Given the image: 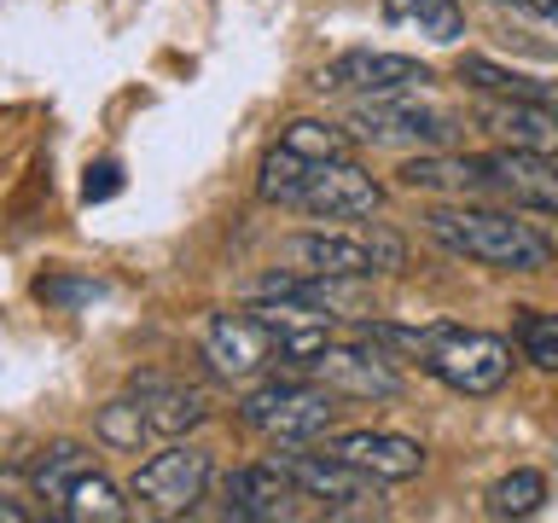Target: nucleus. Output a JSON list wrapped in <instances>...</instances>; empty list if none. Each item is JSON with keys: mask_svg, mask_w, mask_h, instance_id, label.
I'll return each instance as SVG.
<instances>
[{"mask_svg": "<svg viewBox=\"0 0 558 523\" xmlns=\"http://www.w3.org/2000/svg\"><path fill=\"white\" fill-rule=\"evenodd\" d=\"M425 233L442 251L483 262L495 273H541L553 268V239L541 227L518 221V209H483V204H442L425 216Z\"/></svg>", "mask_w": 558, "mask_h": 523, "instance_id": "nucleus-1", "label": "nucleus"}, {"mask_svg": "<svg viewBox=\"0 0 558 523\" xmlns=\"http://www.w3.org/2000/svg\"><path fill=\"white\" fill-rule=\"evenodd\" d=\"M413 361L453 396H495L512 378V343L477 326H418Z\"/></svg>", "mask_w": 558, "mask_h": 523, "instance_id": "nucleus-2", "label": "nucleus"}, {"mask_svg": "<svg viewBox=\"0 0 558 523\" xmlns=\"http://www.w3.org/2000/svg\"><path fill=\"white\" fill-rule=\"evenodd\" d=\"M244 425H251L256 436H268V442L279 448H308L320 442V436H331V425H338V390H326L320 378H274L262 384V390H251L239 401Z\"/></svg>", "mask_w": 558, "mask_h": 523, "instance_id": "nucleus-3", "label": "nucleus"}, {"mask_svg": "<svg viewBox=\"0 0 558 523\" xmlns=\"http://www.w3.org/2000/svg\"><path fill=\"white\" fill-rule=\"evenodd\" d=\"M355 139H373V146H401V151H442L453 134V117L442 105L418 99L413 94H373V99H355L349 105V122H343Z\"/></svg>", "mask_w": 558, "mask_h": 523, "instance_id": "nucleus-4", "label": "nucleus"}, {"mask_svg": "<svg viewBox=\"0 0 558 523\" xmlns=\"http://www.w3.org/2000/svg\"><path fill=\"white\" fill-rule=\"evenodd\" d=\"M209 477H216V460H209V448L186 442V436H174V442H163V453H151V460L134 471L129 500L140 506V512L181 518V512H192V506L209 495Z\"/></svg>", "mask_w": 558, "mask_h": 523, "instance_id": "nucleus-5", "label": "nucleus"}, {"mask_svg": "<svg viewBox=\"0 0 558 523\" xmlns=\"http://www.w3.org/2000/svg\"><path fill=\"white\" fill-rule=\"evenodd\" d=\"M274 460L291 471V483L303 488V500H314L326 518H378L384 512V483L355 471V465H343V460H331V453L286 448V453H274Z\"/></svg>", "mask_w": 558, "mask_h": 523, "instance_id": "nucleus-6", "label": "nucleus"}, {"mask_svg": "<svg viewBox=\"0 0 558 523\" xmlns=\"http://www.w3.org/2000/svg\"><path fill=\"white\" fill-rule=\"evenodd\" d=\"M430 64L408 59V52H384V47H349L338 59H326L314 70L320 94H343V99H373V94H425Z\"/></svg>", "mask_w": 558, "mask_h": 523, "instance_id": "nucleus-7", "label": "nucleus"}, {"mask_svg": "<svg viewBox=\"0 0 558 523\" xmlns=\"http://www.w3.org/2000/svg\"><path fill=\"white\" fill-rule=\"evenodd\" d=\"M483 198H500L506 209L558 216V157L518 151V146L483 151Z\"/></svg>", "mask_w": 558, "mask_h": 523, "instance_id": "nucleus-8", "label": "nucleus"}, {"mask_svg": "<svg viewBox=\"0 0 558 523\" xmlns=\"http://www.w3.org/2000/svg\"><path fill=\"white\" fill-rule=\"evenodd\" d=\"M303 373L320 378L326 390H338V396H355V401H390V396H401V373L390 366V349H378L366 338L361 343H326Z\"/></svg>", "mask_w": 558, "mask_h": 523, "instance_id": "nucleus-9", "label": "nucleus"}, {"mask_svg": "<svg viewBox=\"0 0 558 523\" xmlns=\"http://www.w3.org/2000/svg\"><path fill=\"white\" fill-rule=\"evenodd\" d=\"M378 204H384V186L355 163V157H331V163H320L308 174L303 198H296V209L314 216V221H366V216H378Z\"/></svg>", "mask_w": 558, "mask_h": 523, "instance_id": "nucleus-10", "label": "nucleus"}, {"mask_svg": "<svg viewBox=\"0 0 558 523\" xmlns=\"http://www.w3.org/2000/svg\"><path fill=\"white\" fill-rule=\"evenodd\" d=\"M320 453L366 471L378 483H408L425 471V448L401 430H331V436H320Z\"/></svg>", "mask_w": 558, "mask_h": 523, "instance_id": "nucleus-11", "label": "nucleus"}, {"mask_svg": "<svg viewBox=\"0 0 558 523\" xmlns=\"http://www.w3.org/2000/svg\"><path fill=\"white\" fill-rule=\"evenodd\" d=\"M296 500L303 488L291 483V471L279 460H256L239 465L233 477L221 483V512L239 523H274V518H296Z\"/></svg>", "mask_w": 558, "mask_h": 523, "instance_id": "nucleus-12", "label": "nucleus"}, {"mask_svg": "<svg viewBox=\"0 0 558 523\" xmlns=\"http://www.w3.org/2000/svg\"><path fill=\"white\" fill-rule=\"evenodd\" d=\"M477 122L500 139V146L558 157V105H547V99H506V94H483V99H477Z\"/></svg>", "mask_w": 558, "mask_h": 523, "instance_id": "nucleus-13", "label": "nucleus"}, {"mask_svg": "<svg viewBox=\"0 0 558 523\" xmlns=\"http://www.w3.org/2000/svg\"><path fill=\"white\" fill-rule=\"evenodd\" d=\"M204 355H209V366H216L221 378H251V373H262V366L274 361V326L256 320L251 308L216 314L209 331H204Z\"/></svg>", "mask_w": 558, "mask_h": 523, "instance_id": "nucleus-14", "label": "nucleus"}, {"mask_svg": "<svg viewBox=\"0 0 558 523\" xmlns=\"http://www.w3.org/2000/svg\"><path fill=\"white\" fill-rule=\"evenodd\" d=\"M279 256H286V268H296V273H326V279L378 273L366 233H291L286 244H279Z\"/></svg>", "mask_w": 558, "mask_h": 523, "instance_id": "nucleus-15", "label": "nucleus"}, {"mask_svg": "<svg viewBox=\"0 0 558 523\" xmlns=\"http://www.w3.org/2000/svg\"><path fill=\"white\" fill-rule=\"evenodd\" d=\"M134 401H140V418H146L151 442H174V436L198 430L209 418L204 390H186V384H169V378H140Z\"/></svg>", "mask_w": 558, "mask_h": 523, "instance_id": "nucleus-16", "label": "nucleus"}, {"mask_svg": "<svg viewBox=\"0 0 558 523\" xmlns=\"http://www.w3.org/2000/svg\"><path fill=\"white\" fill-rule=\"evenodd\" d=\"M52 512L70 518V523H122L129 518V495H122L99 465H82L76 477L52 495Z\"/></svg>", "mask_w": 558, "mask_h": 523, "instance_id": "nucleus-17", "label": "nucleus"}, {"mask_svg": "<svg viewBox=\"0 0 558 523\" xmlns=\"http://www.w3.org/2000/svg\"><path fill=\"white\" fill-rule=\"evenodd\" d=\"M401 186H413V192H448V198H483V157L418 151L413 163H401Z\"/></svg>", "mask_w": 558, "mask_h": 523, "instance_id": "nucleus-18", "label": "nucleus"}, {"mask_svg": "<svg viewBox=\"0 0 558 523\" xmlns=\"http://www.w3.org/2000/svg\"><path fill=\"white\" fill-rule=\"evenodd\" d=\"M453 76H460L471 94H506V99H547V105H558V82L518 76V70H506V64H495V59H483V52H465Z\"/></svg>", "mask_w": 558, "mask_h": 523, "instance_id": "nucleus-19", "label": "nucleus"}, {"mask_svg": "<svg viewBox=\"0 0 558 523\" xmlns=\"http://www.w3.org/2000/svg\"><path fill=\"white\" fill-rule=\"evenodd\" d=\"M384 17L430 35V41H460L465 35V7L460 0H384Z\"/></svg>", "mask_w": 558, "mask_h": 523, "instance_id": "nucleus-20", "label": "nucleus"}, {"mask_svg": "<svg viewBox=\"0 0 558 523\" xmlns=\"http://www.w3.org/2000/svg\"><path fill=\"white\" fill-rule=\"evenodd\" d=\"M320 163H308V157H296L291 146H274L268 157H262V174H256V192L262 204H279V209H296V198H303L308 174Z\"/></svg>", "mask_w": 558, "mask_h": 523, "instance_id": "nucleus-21", "label": "nucleus"}, {"mask_svg": "<svg viewBox=\"0 0 558 523\" xmlns=\"http://www.w3.org/2000/svg\"><path fill=\"white\" fill-rule=\"evenodd\" d=\"M279 146H291L296 157H308V163H331V157L355 151V134H349L343 122H326V117H296L291 129L279 134Z\"/></svg>", "mask_w": 558, "mask_h": 523, "instance_id": "nucleus-22", "label": "nucleus"}, {"mask_svg": "<svg viewBox=\"0 0 558 523\" xmlns=\"http://www.w3.org/2000/svg\"><path fill=\"white\" fill-rule=\"evenodd\" d=\"M94 430H99V442H105V448H122V453H140V448L151 442V436H146V418H140L134 390H129V396H117V401H105L99 418H94Z\"/></svg>", "mask_w": 558, "mask_h": 523, "instance_id": "nucleus-23", "label": "nucleus"}, {"mask_svg": "<svg viewBox=\"0 0 558 523\" xmlns=\"http://www.w3.org/2000/svg\"><path fill=\"white\" fill-rule=\"evenodd\" d=\"M547 500V477L541 471H512L488 488V518H535Z\"/></svg>", "mask_w": 558, "mask_h": 523, "instance_id": "nucleus-24", "label": "nucleus"}, {"mask_svg": "<svg viewBox=\"0 0 558 523\" xmlns=\"http://www.w3.org/2000/svg\"><path fill=\"white\" fill-rule=\"evenodd\" d=\"M518 355L541 366V373H558V314H541V308L518 314Z\"/></svg>", "mask_w": 558, "mask_h": 523, "instance_id": "nucleus-25", "label": "nucleus"}, {"mask_svg": "<svg viewBox=\"0 0 558 523\" xmlns=\"http://www.w3.org/2000/svg\"><path fill=\"white\" fill-rule=\"evenodd\" d=\"M366 244H373V262H378V273H396V268H408V244H401L396 233H384V227H361Z\"/></svg>", "mask_w": 558, "mask_h": 523, "instance_id": "nucleus-26", "label": "nucleus"}, {"mask_svg": "<svg viewBox=\"0 0 558 523\" xmlns=\"http://www.w3.org/2000/svg\"><path fill=\"white\" fill-rule=\"evenodd\" d=\"M500 7H512L523 17H541L547 29H558V0H500Z\"/></svg>", "mask_w": 558, "mask_h": 523, "instance_id": "nucleus-27", "label": "nucleus"}, {"mask_svg": "<svg viewBox=\"0 0 558 523\" xmlns=\"http://www.w3.org/2000/svg\"><path fill=\"white\" fill-rule=\"evenodd\" d=\"M41 296L47 303H87V296H99V285H47L41 279Z\"/></svg>", "mask_w": 558, "mask_h": 523, "instance_id": "nucleus-28", "label": "nucleus"}, {"mask_svg": "<svg viewBox=\"0 0 558 523\" xmlns=\"http://www.w3.org/2000/svg\"><path fill=\"white\" fill-rule=\"evenodd\" d=\"M111 192H117V169L111 163L87 169V198H111Z\"/></svg>", "mask_w": 558, "mask_h": 523, "instance_id": "nucleus-29", "label": "nucleus"}, {"mask_svg": "<svg viewBox=\"0 0 558 523\" xmlns=\"http://www.w3.org/2000/svg\"><path fill=\"white\" fill-rule=\"evenodd\" d=\"M29 518H35L29 506H24V500H12L7 488H0V523H29Z\"/></svg>", "mask_w": 558, "mask_h": 523, "instance_id": "nucleus-30", "label": "nucleus"}]
</instances>
